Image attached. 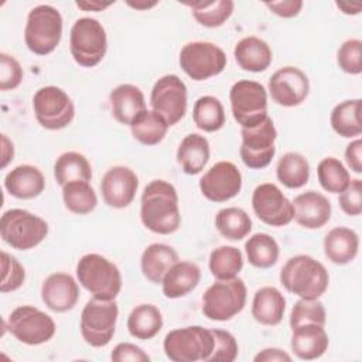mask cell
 I'll use <instances>...</instances> for the list:
<instances>
[{
	"mask_svg": "<svg viewBox=\"0 0 362 362\" xmlns=\"http://www.w3.org/2000/svg\"><path fill=\"white\" fill-rule=\"evenodd\" d=\"M140 219L143 225L158 235H171L181 225L178 194L165 180L150 181L141 194Z\"/></svg>",
	"mask_w": 362,
	"mask_h": 362,
	"instance_id": "obj_1",
	"label": "cell"
},
{
	"mask_svg": "<svg viewBox=\"0 0 362 362\" xmlns=\"http://www.w3.org/2000/svg\"><path fill=\"white\" fill-rule=\"evenodd\" d=\"M280 283L288 293L313 300L327 291L329 274L321 262L308 255H297L281 267Z\"/></svg>",
	"mask_w": 362,
	"mask_h": 362,
	"instance_id": "obj_2",
	"label": "cell"
},
{
	"mask_svg": "<svg viewBox=\"0 0 362 362\" xmlns=\"http://www.w3.org/2000/svg\"><path fill=\"white\" fill-rule=\"evenodd\" d=\"M76 277L81 286L99 300H115L122 290L119 267L99 253H88L78 260Z\"/></svg>",
	"mask_w": 362,
	"mask_h": 362,
	"instance_id": "obj_3",
	"label": "cell"
},
{
	"mask_svg": "<svg viewBox=\"0 0 362 362\" xmlns=\"http://www.w3.org/2000/svg\"><path fill=\"white\" fill-rule=\"evenodd\" d=\"M62 16L49 4H40L30 10L24 28V42L35 55L51 54L62 37Z\"/></svg>",
	"mask_w": 362,
	"mask_h": 362,
	"instance_id": "obj_4",
	"label": "cell"
},
{
	"mask_svg": "<svg viewBox=\"0 0 362 362\" xmlns=\"http://www.w3.org/2000/svg\"><path fill=\"white\" fill-rule=\"evenodd\" d=\"M0 235L13 249L30 250L45 239L48 223L27 209L13 208L1 215Z\"/></svg>",
	"mask_w": 362,
	"mask_h": 362,
	"instance_id": "obj_5",
	"label": "cell"
},
{
	"mask_svg": "<svg viewBox=\"0 0 362 362\" xmlns=\"http://www.w3.org/2000/svg\"><path fill=\"white\" fill-rule=\"evenodd\" d=\"M69 49L78 65L96 66L107 49V35L102 23L92 17L78 18L71 28Z\"/></svg>",
	"mask_w": 362,
	"mask_h": 362,
	"instance_id": "obj_6",
	"label": "cell"
},
{
	"mask_svg": "<svg viewBox=\"0 0 362 362\" xmlns=\"http://www.w3.org/2000/svg\"><path fill=\"white\" fill-rule=\"evenodd\" d=\"M247 290L239 277L218 280L202 296V313L212 321H228L238 315L246 304Z\"/></svg>",
	"mask_w": 362,
	"mask_h": 362,
	"instance_id": "obj_7",
	"label": "cell"
},
{
	"mask_svg": "<svg viewBox=\"0 0 362 362\" xmlns=\"http://www.w3.org/2000/svg\"><path fill=\"white\" fill-rule=\"evenodd\" d=\"M163 348L165 356L173 362H206L214 348V337L211 329L189 325L170 331L164 338Z\"/></svg>",
	"mask_w": 362,
	"mask_h": 362,
	"instance_id": "obj_8",
	"label": "cell"
},
{
	"mask_svg": "<svg viewBox=\"0 0 362 362\" xmlns=\"http://www.w3.org/2000/svg\"><path fill=\"white\" fill-rule=\"evenodd\" d=\"M119 307L115 300H89L81 313V335L83 341L93 346H106L116 331Z\"/></svg>",
	"mask_w": 362,
	"mask_h": 362,
	"instance_id": "obj_9",
	"label": "cell"
},
{
	"mask_svg": "<svg viewBox=\"0 0 362 362\" xmlns=\"http://www.w3.org/2000/svg\"><path fill=\"white\" fill-rule=\"evenodd\" d=\"M233 119L242 127H255L267 117V90L249 79L238 81L229 90Z\"/></svg>",
	"mask_w": 362,
	"mask_h": 362,
	"instance_id": "obj_10",
	"label": "cell"
},
{
	"mask_svg": "<svg viewBox=\"0 0 362 362\" xmlns=\"http://www.w3.org/2000/svg\"><path fill=\"white\" fill-rule=\"evenodd\" d=\"M33 109L37 122L47 130H61L71 124L75 106L69 95L58 86H42L33 98Z\"/></svg>",
	"mask_w": 362,
	"mask_h": 362,
	"instance_id": "obj_11",
	"label": "cell"
},
{
	"mask_svg": "<svg viewBox=\"0 0 362 362\" xmlns=\"http://www.w3.org/2000/svg\"><path fill=\"white\" fill-rule=\"evenodd\" d=\"M181 69L194 81H205L219 75L226 66V54L218 45L208 41L187 42L178 58Z\"/></svg>",
	"mask_w": 362,
	"mask_h": 362,
	"instance_id": "obj_12",
	"label": "cell"
},
{
	"mask_svg": "<svg viewBox=\"0 0 362 362\" xmlns=\"http://www.w3.org/2000/svg\"><path fill=\"white\" fill-rule=\"evenodd\" d=\"M6 327L16 339L25 345L45 344L57 331L54 320L33 305H20L13 310Z\"/></svg>",
	"mask_w": 362,
	"mask_h": 362,
	"instance_id": "obj_13",
	"label": "cell"
},
{
	"mask_svg": "<svg viewBox=\"0 0 362 362\" xmlns=\"http://www.w3.org/2000/svg\"><path fill=\"white\" fill-rule=\"evenodd\" d=\"M240 158L243 164L252 170H262L267 167L276 154L277 130L272 117H266L255 127H242Z\"/></svg>",
	"mask_w": 362,
	"mask_h": 362,
	"instance_id": "obj_14",
	"label": "cell"
},
{
	"mask_svg": "<svg viewBox=\"0 0 362 362\" xmlns=\"http://www.w3.org/2000/svg\"><path fill=\"white\" fill-rule=\"evenodd\" d=\"M187 86L177 75H164L156 81L150 105L151 110L161 116L168 126L177 124L187 113Z\"/></svg>",
	"mask_w": 362,
	"mask_h": 362,
	"instance_id": "obj_15",
	"label": "cell"
},
{
	"mask_svg": "<svg viewBox=\"0 0 362 362\" xmlns=\"http://www.w3.org/2000/svg\"><path fill=\"white\" fill-rule=\"evenodd\" d=\"M252 208L255 215L270 226H286L294 219L293 202L272 182H264L255 188Z\"/></svg>",
	"mask_w": 362,
	"mask_h": 362,
	"instance_id": "obj_16",
	"label": "cell"
},
{
	"mask_svg": "<svg viewBox=\"0 0 362 362\" xmlns=\"http://www.w3.org/2000/svg\"><path fill=\"white\" fill-rule=\"evenodd\" d=\"M202 195L212 202H226L242 189V174L230 161L215 163L199 180Z\"/></svg>",
	"mask_w": 362,
	"mask_h": 362,
	"instance_id": "obj_17",
	"label": "cell"
},
{
	"mask_svg": "<svg viewBox=\"0 0 362 362\" xmlns=\"http://www.w3.org/2000/svg\"><path fill=\"white\" fill-rule=\"evenodd\" d=\"M310 92L308 76L297 66H283L269 79V93L272 99L284 107L301 105Z\"/></svg>",
	"mask_w": 362,
	"mask_h": 362,
	"instance_id": "obj_18",
	"label": "cell"
},
{
	"mask_svg": "<svg viewBox=\"0 0 362 362\" xmlns=\"http://www.w3.org/2000/svg\"><path fill=\"white\" fill-rule=\"evenodd\" d=\"M139 178L136 173L124 165L110 167L102 177L100 192L106 205L122 209L129 206L137 192Z\"/></svg>",
	"mask_w": 362,
	"mask_h": 362,
	"instance_id": "obj_19",
	"label": "cell"
},
{
	"mask_svg": "<svg viewBox=\"0 0 362 362\" xmlns=\"http://www.w3.org/2000/svg\"><path fill=\"white\" fill-rule=\"evenodd\" d=\"M41 300L54 313L72 310L79 300L76 280L68 273H52L41 286Z\"/></svg>",
	"mask_w": 362,
	"mask_h": 362,
	"instance_id": "obj_20",
	"label": "cell"
},
{
	"mask_svg": "<svg viewBox=\"0 0 362 362\" xmlns=\"http://www.w3.org/2000/svg\"><path fill=\"white\" fill-rule=\"evenodd\" d=\"M294 219L305 229H320L331 218V202L317 191H307L293 201Z\"/></svg>",
	"mask_w": 362,
	"mask_h": 362,
	"instance_id": "obj_21",
	"label": "cell"
},
{
	"mask_svg": "<svg viewBox=\"0 0 362 362\" xmlns=\"http://www.w3.org/2000/svg\"><path fill=\"white\" fill-rule=\"evenodd\" d=\"M109 102L113 117L119 123L127 126H132L133 122L147 110L143 92L132 83H122L116 86L109 95Z\"/></svg>",
	"mask_w": 362,
	"mask_h": 362,
	"instance_id": "obj_22",
	"label": "cell"
},
{
	"mask_svg": "<svg viewBox=\"0 0 362 362\" xmlns=\"http://www.w3.org/2000/svg\"><path fill=\"white\" fill-rule=\"evenodd\" d=\"M290 346L294 355L303 361L321 358L328 349V335L324 327L317 324H303L291 329Z\"/></svg>",
	"mask_w": 362,
	"mask_h": 362,
	"instance_id": "obj_23",
	"label": "cell"
},
{
	"mask_svg": "<svg viewBox=\"0 0 362 362\" xmlns=\"http://www.w3.org/2000/svg\"><path fill=\"white\" fill-rule=\"evenodd\" d=\"M4 188L18 199H33L44 191L45 177L38 167L21 164L6 174Z\"/></svg>",
	"mask_w": 362,
	"mask_h": 362,
	"instance_id": "obj_24",
	"label": "cell"
},
{
	"mask_svg": "<svg viewBox=\"0 0 362 362\" xmlns=\"http://www.w3.org/2000/svg\"><path fill=\"white\" fill-rule=\"evenodd\" d=\"M201 280V269L189 260H178L164 276L161 286L167 298H181L189 294Z\"/></svg>",
	"mask_w": 362,
	"mask_h": 362,
	"instance_id": "obj_25",
	"label": "cell"
},
{
	"mask_svg": "<svg viewBox=\"0 0 362 362\" xmlns=\"http://www.w3.org/2000/svg\"><path fill=\"white\" fill-rule=\"evenodd\" d=\"M233 57L238 65L247 72H263L273 61V52L269 44L255 35L238 41L233 49Z\"/></svg>",
	"mask_w": 362,
	"mask_h": 362,
	"instance_id": "obj_26",
	"label": "cell"
},
{
	"mask_svg": "<svg viewBox=\"0 0 362 362\" xmlns=\"http://www.w3.org/2000/svg\"><path fill=\"white\" fill-rule=\"evenodd\" d=\"M359 250V236L354 229L337 226L324 238V255L334 264L351 263Z\"/></svg>",
	"mask_w": 362,
	"mask_h": 362,
	"instance_id": "obj_27",
	"label": "cell"
},
{
	"mask_svg": "<svg viewBox=\"0 0 362 362\" xmlns=\"http://www.w3.org/2000/svg\"><path fill=\"white\" fill-rule=\"evenodd\" d=\"M180 260L174 247L165 243H151L141 253L140 267L143 276L153 284H161L167 272Z\"/></svg>",
	"mask_w": 362,
	"mask_h": 362,
	"instance_id": "obj_28",
	"label": "cell"
},
{
	"mask_svg": "<svg viewBox=\"0 0 362 362\" xmlns=\"http://www.w3.org/2000/svg\"><path fill=\"white\" fill-rule=\"evenodd\" d=\"M286 311V298L273 286L260 287L252 301V317L262 325L274 327L281 322Z\"/></svg>",
	"mask_w": 362,
	"mask_h": 362,
	"instance_id": "obj_29",
	"label": "cell"
},
{
	"mask_svg": "<svg viewBox=\"0 0 362 362\" xmlns=\"http://www.w3.org/2000/svg\"><path fill=\"white\" fill-rule=\"evenodd\" d=\"M209 156V143L198 133L187 134L177 148V161L188 175L199 174L206 165Z\"/></svg>",
	"mask_w": 362,
	"mask_h": 362,
	"instance_id": "obj_30",
	"label": "cell"
},
{
	"mask_svg": "<svg viewBox=\"0 0 362 362\" xmlns=\"http://www.w3.org/2000/svg\"><path fill=\"white\" fill-rule=\"evenodd\" d=\"M163 328V314L154 304H140L127 318V331L136 339H151Z\"/></svg>",
	"mask_w": 362,
	"mask_h": 362,
	"instance_id": "obj_31",
	"label": "cell"
},
{
	"mask_svg": "<svg viewBox=\"0 0 362 362\" xmlns=\"http://www.w3.org/2000/svg\"><path fill=\"white\" fill-rule=\"evenodd\" d=\"M361 99H348L338 103L329 116V123L332 130L344 137L354 139L361 136L362 124H361Z\"/></svg>",
	"mask_w": 362,
	"mask_h": 362,
	"instance_id": "obj_32",
	"label": "cell"
},
{
	"mask_svg": "<svg viewBox=\"0 0 362 362\" xmlns=\"http://www.w3.org/2000/svg\"><path fill=\"white\" fill-rule=\"evenodd\" d=\"M276 177L284 187L290 189L304 187L310 178L308 160L297 151L283 154L277 161Z\"/></svg>",
	"mask_w": 362,
	"mask_h": 362,
	"instance_id": "obj_33",
	"label": "cell"
},
{
	"mask_svg": "<svg viewBox=\"0 0 362 362\" xmlns=\"http://www.w3.org/2000/svg\"><path fill=\"white\" fill-rule=\"evenodd\" d=\"M54 177L61 187L72 181L89 182L92 178V168L83 154L78 151H66L55 160Z\"/></svg>",
	"mask_w": 362,
	"mask_h": 362,
	"instance_id": "obj_34",
	"label": "cell"
},
{
	"mask_svg": "<svg viewBox=\"0 0 362 362\" xmlns=\"http://www.w3.org/2000/svg\"><path fill=\"white\" fill-rule=\"evenodd\" d=\"M215 228L228 240H242L252 230V219L238 206H226L215 215Z\"/></svg>",
	"mask_w": 362,
	"mask_h": 362,
	"instance_id": "obj_35",
	"label": "cell"
},
{
	"mask_svg": "<svg viewBox=\"0 0 362 362\" xmlns=\"http://www.w3.org/2000/svg\"><path fill=\"white\" fill-rule=\"evenodd\" d=\"M192 119L199 130H204L206 133L218 132L223 127L226 119L223 105L215 96H201L194 103Z\"/></svg>",
	"mask_w": 362,
	"mask_h": 362,
	"instance_id": "obj_36",
	"label": "cell"
},
{
	"mask_svg": "<svg viewBox=\"0 0 362 362\" xmlns=\"http://www.w3.org/2000/svg\"><path fill=\"white\" fill-rule=\"evenodd\" d=\"M249 263L257 269H269L279 260L280 247L274 238L267 233H255L245 242Z\"/></svg>",
	"mask_w": 362,
	"mask_h": 362,
	"instance_id": "obj_37",
	"label": "cell"
},
{
	"mask_svg": "<svg viewBox=\"0 0 362 362\" xmlns=\"http://www.w3.org/2000/svg\"><path fill=\"white\" fill-rule=\"evenodd\" d=\"M62 201L65 208L76 215L90 214L98 205L95 189L88 181H72L62 187Z\"/></svg>",
	"mask_w": 362,
	"mask_h": 362,
	"instance_id": "obj_38",
	"label": "cell"
},
{
	"mask_svg": "<svg viewBox=\"0 0 362 362\" xmlns=\"http://www.w3.org/2000/svg\"><path fill=\"white\" fill-rule=\"evenodd\" d=\"M208 264L216 280H229L238 277L243 269V256L235 246H219L211 252Z\"/></svg>",
	"mask_w": 362,
	"mask_h": 362,
	"instance_id": "obj_39",
	"label": "cell"
},
{
	"mask_svg": "<svg viewBox=\"0 0 362 362\" xmlns=\"http://www.w3.org/2000/svg\"><path fill=\"white\" fill-rule=\"evenodd\" d=\"M194 18L204 27L216 28L223 25L233 13L235 3L232 0H215V1H192L185 3Z\"/></svg>",
	"mask_w": 362,
	"mask_h": 362,
	"instance_id": "obj_40",
	"label": "cell"
},
{
	"mask_svg": "<svg viewBox=\"0 0 362 362\" xmlns=\"http://www.w3.org/2000/svg\"><path fill=\"white\" fill-rule=\"evenodd\" d=\"M168 124L153 110H144L130 126L133 137L144 146H156L163 141L167 134Z\"/></svg>",
	"mask_w": 362,
	"mask_h": 362,
	"instance_id": "obj_41",
	"label": "cell"
},
{
	"mask_svg": "<svg viewBox=\"0 0 362 362\" xmlns=\"http://www.w3.org/2000/svg\"><path fill=\"white\" fill-rule=\"evenodd\" d=\"M318 182L327 192L341 194L351 182L349 171L335 157H325L317 167Z\"/></svg>",
	"mask_w": 362,
	"mask_h": 362,
	"instance_id": "obj_42",
	"label": "cell"
},
{
	"mask_svg": "<svg viewBox=\"0 0 362 362\" xmlns=\"http://www.w3.org/2000/svg\"><path fill=\"white\" fill-rule=\"evenodd\" d=\"M327 322V311L324 304L318 298H300L290 314V328H296L303 324H317L324 327Z\"/></svg>",
	"mask_w": 362,
	"mask_h": 362,
	"instance_id": "obj_43",
	"label": "cell"
},
{
	"mask_svg": "<svg viewBox=\"0 0 362 362\" xmlns=\"http://www.w3.org/2000/svg\"><path fill=\"white\" fill-rule=\"evenodd\" d=\"M337 64L344 72L359 75L362 72V41L358 38L344 41L337 52Z\"/></svg>",
	"mask_w": 362,
	"mask_h": 362,
	"instance_id": "obj_44",
	"label": "cell"
},
{
	"mask_svg": "<svg viewBox=\"0 0 362 362\" xmlns=\"http://www.w3.org/2000/svg\"><path fill=\"white\" fill-rule=\"evenodd\" d=\"M25 280V270L21 263L7 252H1V281L0 291L11 293L18 290Z\"/></svg>",
	"mask_w": 362,
	"mask_h": 362,
	"instance_id": "obj_45",
	"label": "cell"
},
{
	"mask_svg": "<svg viewBox=\"0 0 362 362\" xmlns=\"http://www.w3.org/2000/svg\"><path fill=\"white\" fill-rule=\"evenodd\" d=\"M214 348L206 362H232L236 359L239 346L236 338L225 329H211Z\"/></svg>",
	"mask_w": 362,
	"mask_h": 362,
	"instance_id": "obj_46",
	"label": "cell"
},
{
	"mask_svg": "<svg viewBox=\"0 0 362 362\" xmlns=\"http://www.w3.org/2000/svg\"><path fill=\"white\" fill-rule=\"evenodd\" d=\"M23 81L20 62L6 52L0 54V90H13Z\"/></svg>",
	"mask_w": 362,
	"mask_h": 362,
	"instance_id": "obj_47",
	"label": "cell"
},
{
	"mask_svg": "<svg viewBox=\"0 0 362 362\" xmlns=\"http://www.w3.org/2000/svg\"><path fill=\"white\" fill-rule=\"evenodd\" d=\"M341 209L349 216H358L362 212V181L359 178L351 180L349 185L339 194L338 198Z\"/></svg>",
	"mask_w": 362,
	"mask_h": 362,
	"instance_id": "obj_48",
	"label": "cell"
},
{
	"mask_svg": "<svg viewBox=\"0 0 362 362\" xmlns=\"http://www.w3.org/2000/svg\"><path fill=\"white\" fill-rule=\"evenodd\" d=\"M110 359L115 362H148L150 356L134 344L120 342L113 348Z\"/></svg>",
	"mask_w": 362,
	"mask_h": 362,
	"instance_id": "obj_49",
	"label": "cell"
},
{
	"mask_svg": "<svg viewBox=\"0 0 362 362\" xmlns=\"http://www.w3.org/2000/svg\"><path fill=\"white\" fill-rule=\"evenodd\" d=\"M264 6L279 17L291 18L298 16V13L303 8V1L301 0H283V1H272V3L267 1L264 3Z\"/></svg>",
	"mask_w": 362,
	"mask_h": 362,
	"instance_id": "obj_50",
	"label": "cell"
},
{
	"mask_svg": "<svg viewBox=\"0 0 362 362\" xmlns=\"http://www.w3.org/2000/svg\"><path fill=\"white\" fill-rule=\"evenodd\" d=\"M345 161L351 171L361 174L362 173V141L361 139L352 140L345 148Z\"/></svg>",
	"mask_w": 362,
	"mask_h": 362,
	"instance_id": "obj_51",
	"label": "cell"
},
{
	"mask_svg": "<svg viewBox=\"0 0 362 362\" xmlns=\"http://www.w3.org/2000/svg\"><path fill=\"white\" fill-rule=\"evenodd\" d=\"M255 362H290L291 356L280 348L262 349L255 358Z\"/></svg>",
	"mask_w": 362,
	"mask_h": 362,
	"instance_id": "obj_52",
	"label": "cell"
},
{
	"mask_svg": "<svg viewBox=\"0 0 362 362\" xmlns=\"http://www.w3.org/2000/svg\"><path fill=\"white\" fill-rule=\"evenodd\" d=\"M14 157V146L13 141L6 136L1 134V168H6L7 164Z\"/></svg>",
	"mask_w": 362,
	"mask_h": 362,
	"instance_id": "obj_53",
	"label": "cell"
},
{
	"mask_svg": "<svg viewBox=\"0 0 362 362\" xmlns=\"http://www.w3.org/2000/svg\"><path fill=\"white\" fill-rule=\"evenodd\" d=\"M76 7L85 10V11H102L105 8H107L109 6H112L113 3H103V1H98V0H93V1H76L75 3Z\"/></svg>",
	"mask_w": 362,
	"mask_h": 362,
	"instance_id": "obj_54",
	"label": "cell"
},
{
	"mask_svg": "<svg viewBox=\"0 0 362 362\" xmlns=\"http://www.w3.org/2000/svg\"><path fill=\"white\" fill-rule=\"evenodd\" d=\"M337 7L342 10V13L345 14H359L361 13V8L362 6L361 4H348V3H337Z\"/></svg>",
	"mask_w": 362,
	"mask_h": 362,
	"instance_id": "obj_55",
	"label": "cell"
},
{
	"mask_svg": "<svg viewBox=\"0 0 362 362\" xmlns=\"http://www.w3.org/2000/svg\"><path fill=\"white\" fill-rule=\"evenodd\" d=\"M127 6L136 8V10H148L154 6H157V1H146V0H141V1H127Z\"/></svg>",
	"mask_w": 362,
	"mask_h": 362,
	"instance_id": "obj_56",
	"label": "cell"
}]
</instances>
